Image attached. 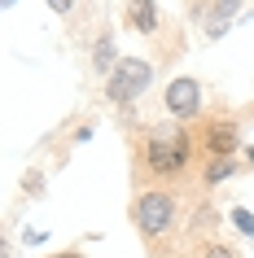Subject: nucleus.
<instances>
[{"label":"nucleus","mask_w":254,"mask_h":258,"mask_svg":"<svg viewBox=\"0 0 254 258\" xmlns=\"http://www.w3.org/2000/svg\"><path fill=\"white\" fill-rule=\"evenodd\" d=\"M180 223V197L171 188H145L136 192L132 202V228L145 236V241H162L167 232H175Z\"/></svg>","instance_id":"nucleus-2"},{"label":"nucleus","mask_w":254,"mask_h":258,"mask_svg":"<svg viewBox=\"0 0 254 258\" xmlns=\"http://www.w3.org/2000/svg\"><path fill=\"white\" fill-rule=\"evenodd\" d=\"M197 145L211 153V158H237V149H241V132H237V122H232V118H211L206 127H201Z\"/></svg>","instance_id":"nucleus-5"},{"label":"nucleus","mask_w":254,"mask_h":258,"mask_svg":"<svg viewBox=\"0 0 254 258\" xmlns=\"http://www.w3.org/2000/svg\"><path fill=\"white\" fill-rule=\"evenodd\" d=\"M237 9H241V0H211V5L197 14V22L206 27V35L215 40V35H224V31H228V22H232Z\"/></svg>","instance_id":"nucleus-6"},{"label":"nucleus","mask_w":254,"mask_h":258,"mask_svg":"<svg viewBox=\"0 0 254 258\" xmlns=\"http://www.w3.org/2000/svg\"><path fill=\"white\" fill-rule=\"evenodd\" d=\"M232 175H237V158H211L206 171H201V184L215 188V184H224V179H232Z\"/></svg>","instance_id":"nucleus-9"},{"label":"nucleus","mask_w":254,"mask_h":258,"mask_svg":"<svg viewBox=\"0 0 254 258\" xmlns=\"http://www.w3.org/2000/svg\"><path fill=\"white\" fill-rule=\"evenodd\" d=\"M149 83H154V66H149L145 57H123L119 66H114V75L106 79V96L114 105L127 109L149 92Z\"/></svg>","instance_id":"nucleus-3"},{"label":"nucleus","mask_w":254,"mask_h":258,"mask_svg":"<svg viewBox=\"0 0 254 258\" xmlns=\"http://www.w3.org/2000/svg\"><path fill=\"white\" fill-rule=\"evenodd\" d=\"M48 258H83L79 249H57V254H48Z\"/></svg>","instance_id":"nucleus-14"},{"label":"nucleus","mask_w":254,"mask_h":258,"mask_svg":"<svg viewBox=\"0 0 254 258\" xmlns=\"http://www.w3.org/2000/svg\"><path fill=\"white\" fill-rule=\"evenodd\" d=\"M22 188H27V192H35V197H40V192H44V184H40V171H31V175L22 179Z\"/></svg>","instance_id":"nucleus-12"},{"label":"nucleus","mask_w":254,"mask_h":258,"mask_svg":"<svg viewBox=\"0 0 254 258\" xmlns=\"http://www.w3.org/2000/svg\"><path fill=\"white\" fill-rule=\"evenodd\" d=\"M44 5H48L53 14H70V9H75V0H44Z\"/></svg>","instance_id":"nucleus-13"},{"label":"nucleus","mask_w":254,"mask_h":258,"mask_svg":"<svg viewBox=\"0 0 254 258\" xmlns=\"http://www.w3.org/2000/svg\"><path fill=\"white\" fill-rule=\"evenodd\" d=\"M193 149H197V140L188 136L184 127H158L154 136L145 140V171L154 179H175L184 175L188 162H193Z\"/></svg>","instance_id":"nucleus-1"},{"label":"nucleus","mask_w":254,"mask_h":258,"mask_svg":"<svg viewBox=\"0 0 254 258\" xmlns=\"http://www.w3.org/2000/svg\"><path fill=\"white\" fill-rule=\"evenodd\" d=\"M123 22L132 31H140V35H154L158 31V0H127Z\"/></svg>","instance_id":"nucleus-7"},{"label":"nucleus","mask_w":254,"mask_h":258,"mask_svg":"<svg viewBox=\"0 0 254 258\" xmlns=\"http://www.w3.org/2000/svg\"><path fill=\"white\" fill-rule=\"evenodd\" d=\"M245 162H250V166H254V145H250V149H245Z\"/></svg>","instance_id":"nucleus-15"},{"label":"nucleus","mask_w":254,"mask_h":258,"mask_svg":"<svg viewBox=\"0 0 254 258\" xmlns=\"http://www.w3.org/2000/svg\"><path fill=\"white\" fill-rule=\"evenodd\" d=\"M119 61H123V57L114 53V31H101V35H96V44H92V70L110 79Z\"/></svg>","instance_id":"nucleus-8"},{"label":"nucleus","mask_w":254,"mask_h":258,"mask_svg":"<svg viewBox=\"0 0 254 258\" xmlns=\"http://www.w3.org/2000/svg\"><path fill=\"white\" fill-rule=\"evenodd\" d=\"M162 105H167V114L175 122H193L201 114V83L193 75H175L167 83V92H162Z\"/></svg>","instance_id":"nucleus-4"},{"label":"nucleus","mask_w":254,"mask_h":258,"mask_svg":"<svg viewBox=\"0 0 254 258\" xmlns=\"http://www.w3.org/2000/svg\"><path fill=\"white\" fill-rule=\"evenodd\" d=\"M232 223H237V228L245 232V236H254V219L245 215V210H241V206H237V210H232Z\"/></svg>","instance_id":"nucleus-11"},{"label":"nucleus","mask_w":254,"mask_h":258,"mask_svg":"<svg viewBox=\"0 0 254 258\" xmlns=\"http://www.w3.org/2000/svg\"><path fill=\"white\" fill-rule=\"evenodd\" d=\"M14 5H18V0H5V9H14Z\"/></svg>","instance_id":"nucleus-16"},{"label":"nucleus","mask_w":254,"mask_h":258,"mask_svg":"<svg viewBox=\"0 0 254 258\" xmlns=\"http://www.w3.org/2000/svg\"><path fill=\"white\" fill-rule=\"evenodd\" d=\"M197 258H237V249L224 241H201L197 245Z\"/></svg>","instance_id":"nucleus-10"}]
</instances>
